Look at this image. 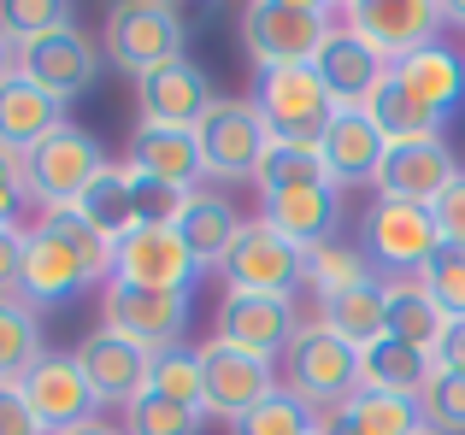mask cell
<instances>
[{"label":"cell","mask_w":465,"mask_h":435,"mask_svg":"<svg viewBox=\"0 0 465 435\" xmlns=\"http://www.w3.org/2000/svg\"><path fill=\"white\" fill-rule=\"evenodd\" d=\"M360 247L377 271L395 276H424V265L442 253V229H436L430 207H412V200H383L377 195L360 218Z\"/></svg>","instance_id":"obj_5"},{"label":"cell","mask_w":465,"mask_h":435,"mask_svg":"<svg viewBox=\"0 0 465 435\" xmlns=\"http://www.w3.org/2000/svg\"><path fill=\"white\" fill-rule=\"evenodd\" d=\"M194 195V188H189ZM183 188H165V183H153V177H142V171H130V207H136V229L142 224H177L183 218Z\"/></svg>","instance_id":"obj_42"},{"label":"cell","mask_w":465,"mask_h":435,"mask_svg":"<svg viewBox=\"0 0 465 435\" xmlns=\"http://www.w3.org/2000/svg\"><path fill=\"white\" fill-rule=\"evenodd\" d=\"M24 200H30V171H24L18 153L0 148V224L12 229V218L24 212Z\"/></svg>","instance_id":"obj_43"},{"label":"cell","mask_w":465,"mask_h":435,"mask_svg":"<svg viewBox=\"0 0 465 435\" xmlns=\"http://www.w3.org/2000/svg\"><path fill=\"white\" fill-rule=\"evenodd\" d=\"M436 229H442V241H454V247H465V177H454L448 183V195L436 200Z\"/></svg>","instance_id":"obj_45"},{"label":"cell","mask_w":465,"mask_h":435,"mask_svg":"<svg viewBox=\"0 0 465 435\" xmlns=\"http://www.w3.org/2000/svg\"><path fill=\"white\" fill-rule=\"evenodd\" d=\"M213 101H218V94H213V77H206L189 53L171 59L165 71H153V77L136 82V112H142V124L194 130L206 112H213Z\"/></svg>","instance_id":"obj_18"},{"label":"cell","mask_w":465,"mask_h":435,"mask_svg":"<svg viewBox=\"0 0 465 435\" xmlns=\"http://www.w3.org/2000/svg\"><path fill=\"white\" fill-rule=\"evenodd\" d=\"M18 71L35 89H47L54 101H77L94 82V71H101V53H94V42L71 24V30H54V35H42V42L18 47Z\"/></svg>","instance_id":"obj_20"},{"label":"cell","mask_w":465,"mask_h":435,"mask_svg":"<svg viewBox=\"0 0 465 435\" xmlns=\"http://www.w3.org/2000/svg\"><path fill=\"white\" fill-rule=\"evenodd\" d=\"M24 171H30V200L47 218V212H65V207H77V200L89 195L94 177L106 171V153H101V141H94L89 130L59 124L42 148L24 153Z\"/></svg>","instance_id":"obj_6"},{"label":"cell","mask_w":465,"mask_h":435,"mask_svg":"<svg viewBox=\"0 0 465 435\" xmlns=\"http://www.w3.org/2000/svg\"><path fill=\"white\" fill-rule=\"evenodd\" d=\"M365 112L389 136V148H401V141H442V130L465 112V59L448 42L395 59Z\"/></svg>","instance_id":"obj_1"},{"label":"cell","mask_w":465,"mask_h":435,"mask_svg":"<svg viewBox=\"0 0 465 435\" xmlns=\"http://www.w3.org/2000/svg\"><path fill=\"white\" fill-rule=\"evenodd\" d=\"M442 18H448V24H465V0H454V6H442Z\"/></svg>","instance_id":"obj_51"},{"label":"cell","mask_w":465,"mask_h":435,"mask_svg":"<svg viewBox=\"0 0 465 435\" xmlns=\"http://www.w3.org/2000/svg\"><path fill=\"white\" fill-rule=\"evenodd\" d=\"M65 435H124V430L106 424V418H89V424H77V430H65Z\"/></svg>","instance_id":"obj_50"},{"label":"cell","mask_w":465,"mask_h":435,"mask_svg":"<svg viewBox=\"0 0 465 435\" xmlns=\"http://www.w3.org/2000/svg\"><path fill=\"white\" fill-rule=\"evenodd\" d=\"M430 377H436V359L424 353V347H407V342H395V335L360 347V389L401 394V401H424Z\"/></svg>","instance_id":"obj_27"},{"label":"cell","mask_w":465,"mask_h":435,"mask_svg":"<svg viewBox=\"0 0 465 435\" xmlns=\"http://www.w3.org/2000/svg\"><path fill=\"white\" fill-rule=\"evenodd\" d=\"M318 435H360V430H353L348 418H341V406H336V412H318Z\"/></svg>","instance_id":"obj_49"},{"label":"cell","mask_w":465,"mask_h":435,"mask_svg":"<svg viewBox=\"0 0 465 435\" xmlns=\"http://www.w3.org/2000/svg\"><path fill=\"white\" fill-rule=\"evenodd\" d=\"M341 418H348L360 435H412L424 424L419 401H401V394H377V389H360L348 406H341Z\"/></svg>","instance_id":"obj_34"},{"label":"cell","mask_w":465,"mask_h":435,"mask_svg":"<svg viewBox=\"0 0 465 435\" xmlns=\"http://www.w3.org/2000/svg\"><path fill=\"white\" fill-rule=\"evenodd\" d=\"M130 171L153 177V183L165 188H201L206 165H201V141H194V130H171V124H142L130 130Z\"/></svg>","instance_id":"obj_23"},{"label":"cell","mask_w":465,"mask_h":435,"mask_svg":"<svg viewBox=\"0 0 465 435\" xmlns=\"http://www.w3.org/2000/svg\"><path fill=\"white\" fill-rule=\"evenodd\" d=\"M419 283L430 288V300L442 306V318H465V247L442 241V253H436V259L424 265Z\"/></svg>","instance_id":"obj_40"},{"label":"cell","mask_w":465,"mask_h":435,"mask_svg":"<svg viewBox=\"0 0 465 435\" xmlns=\"http://www.w3.org/2000/svg\"><path fill=\"white\" fill-rule=\"evenodd\" d=\"M230 435H318V412L301 394L277 389V394H265L253 412H242L236 424H230Z\"/></svg>","instance_id":"obj_35"},{"label":"cell","mask_w":465,"mask_h":435,"mask_svg":"<svg viewBox=\"0 0 465 435\" xmlns=\"http://www.w3.org/2000/svg\"><path fill=\"white\" fill-rule=\"evenodd\" d=\"M312 71H318V82L330 89V101H336V112H365L389 65H383V59H377L371 47H365L360 35H353V30H336V35H330L324 47H318Z\"/></svg>","instance_id":"obj_22"},{"label":"cell","mask_w":465,"mask_h":435,"mask_svg":"<svg viewBox=\"0 0 465 435\" xmlns=\"http://www.w3.org/2000/svg\"><path fill=\"white\" fill-rule=\"evenodd\" d=\"M77 212L89 218L106 241L130 236V229H136V207H130V165H106V171L94 177V188L77 200Z\"/></svg>","instance_id":"obj_33"},{"label":"cell","mask_w":465,"mask_h":435,"mask_svg":"<svg viewBox=\"0 0 465 435\" xmlns=\"http://www.w3.org/2000/svg\"><path fill=\"white\" fill-rule=\"evenodd\" d=\"M18 276H24V236L0 229V295H18Z\"/></svg>","instance_id":"obj_47"},{"label":"cell","mask_w":465,"mask_h":435,"mask_svg":"<svg viewBox=\"0 0 465 435\" xmlns=\"http://www.w3.org/2000/svg\"><path fill=\"white\" fill-rule=\"evenodd\" d=\"M424 424L442 430V435H465V377H454V371H436L430 389H424L419 401Z\"/></svg>","instance_id":"obj_41"},{"label":"cell","mask_w":465,"mask_h":435,"mask_svg":"<svg viewBox=\"0 0 465 435\" xmlns=\"http://www.w3.org/2000/svg\"><path fill=\"white\" fill-rule=\"evenodd\" d=\"M436 371H454V377H465V318H448L442 342H436Z\"/></svg>","instance_id":"obj_46"},{"label":"cell","mask_w":465,"mask_h":435,"mask_svg":"<svg viewBox=\"0 0 465 435\" xmlns=\"http://www.w3.org/2000/svg\"><path fill=\"white\" fill-rule=\"evenodd\" d=\"M201 424H206L201 406H177L159 394H142L136 406H124V435H201Z\"/></svg>","instance_id":"obj_37"},{"label":"cell","mask_w":465,"mask_h":435,"mask_svg":"<svg viewBox=\"0 0 465 435\" xmlns=\"http://www.w3.org/2000/svg\"><path fill=\"white\" fill-rule=\"evenodd\" d=\"M283 389L301 394L312 412H336L360 394V347H348L341 335H330L324 324H301V335L283 353Z\"/></svg>","instance_id":"obj_3"},{"label":"cell","mask_w":465,"mask_h":435,"mask_svg":"<svg viewBox=\"0 0 465 435\" xmlns=\"http://www.w3.org/2000/svg\"><path fill=\"white\" fill-rule=\"evenodd\" d=\"M383 300H389V335L407 342V347L436 353L448 318H442V306L430 300V288H424L419 276H383Z\"/></svg>","instance_id":"obj_28"},{"label":"cell","mask_w":465,"mask_h":435,"mask_svg":"<svg viewBox=\"0 0 465 435\" xmlns=\"http://www.w3.org/2000/svg\"><path fill=\"white\" fill-rule=\"evenodd\" d=\"M318 324L330 335H341L348 347H371L389 335V300H383V276L365 288H348V295L318 300Z\"/></svg>","instance_id":"obj_29"},{"label":"cell","mask_w":465,"mask_h":435,"mask_svg":"<svg viewBox=\"0 0 465 435\" xmlns=\"http://www.w3.org/2000/svg\"><path fill=\"white\" fill-rule=\"evenodd\" d=\"M183 42H189V24L165 0H124L106 12V59L130 71L136 82L165 71L171 59H183Z\"/></svg>","instance_id":"obj_4"},{"label":"cell","mask_w":465,"mask_h":435,"mask_svg":"<svg viewBox=\"0 0 465 435\" xmlns=\"http://www.w3.org/2000/svg\"><path fill=\"white\" fill-rule=\"evenodd\" d=\"M113 276L136 288H177V295H194V265L189 241L177 236V224H142L130 236L113 241Z\"/></svg>","instance_id":"obj_12"},{"label":"cell","mask_w":465,"mask_h":435,"mask_svg":"<svg viewBox=\"0 0 465 435\" xmlns=\"http://www.w3.org/2000/svg\"><path fill=\"white\" fill-rule=\"evenodd\" d=\"M71 359H77V371L89 377V389H94V401H101V406H136L142 394H148L153 353L130 347L124 335H113V330H89Z\"/></svg>","instance_id":"obj_17"},{"label":"cell","mask_w":465,"mask_h":435,"mask_svg":"<svg viewBox=\"0 0 465 435\" xmlns=\"http://www.w3.org/2000/svg\"><path fill=\"white\" fill-rule=\"evenodd\" d=\"M318 160H324L330 188H348V183H377L389 160V136L371 124V112H336L330 130L318 136Z\"/></svg>","instance_id":"obj_21"},{"label":"cell","mask_w":465,"mask_h":435,"mask_svg":"<svg viewBox=\"0 0 465 435\" xmlns=\"http://www.w3.org/2000/svg\"><path fill=\"white\" fill-rule=\"evenodd\" d=\"M71 24H77V12L59 6V0H6V6H0V30L18 47L42 42V35H54V30H71Z\"/></svg>","instance_id":"obj_38"},{"label":"cell","mask_w":465,"mask_h":435,"mask_svg":"<svg viewBox=\"0 0 465 435\" xmlns=\"http://www.w3.org/2000/svg\"><path fill=\"white\" fill-rule=\"evenodd\" d=\"M201 141V165L218 183H242V177L260 171L265 148H272V130H265L260 106L253 101H213V112L194 124Z\"/></svg>","instance_id":"obj_9"},{"label":"cell","mask_w":465,"mask_h":435,"mask_svg":"<svg viewBox=\"0 0 465 435\" xmlns=\"http://www.w3.org/2000/svg\"><path fill=\"white\" fill-rule=\"evenodd\" d=\"M442 24L448 18H442V6H436V0H353V6H348V30L360 35V42L383 59V65L436 47Z\"/></svg>","instance_id":"obj_10"},{"label":"cell","mask_w":465,"mask_h":435,"mask_svg":"<svg viewBox=\"0 0 465 435\" xmlns=\"http://www.w3.org/2000/svg\"><path fill=\"white\" fill-rule=\"evenodd\" d=\"M218 271L230 276L236 295H277V300H289L301 283H307V253H301L295 241H283L272 224L253 218V224L236 236V247H230V259L218 265Z\"/></svg>","instance_id":"obj_11"},{"label":"cell","mask_w":465,"mask_h":435,"mask_svg":"<svg viewBox=\"0 0 465 435\" xmlns=\"http://www.w3.org/2000/svg\"><path fill=\"white\" fill-rule=\"evenodd\" d=\"M336 218H341L336 188L312 183V188H289V195H265L260 224H272L283 241H295V247L307 253L318 241H336Z\"/></svg>","instance_id":"obj_26"},{"label":"cell","mask_w":465,"mask_h":435,"mask_svg":"<svg viewBox=\"0 0 465 435\" xmlns=\"http://www.w3.org/2000/svg\"><path fill=\"white\" fill-rule=\"evenodd\" d=\"M42 224L54 229V236H65L71 247H77V259L89 265L94 276H106V283H113V241H106V236H101V229H94V224H89V218H83L77 207H65V212H47Z\"/></svg>","instance_id":"obj_39"},{"label":"cell","mask_w":465,"mask_h":435,"mask_svg":"<svg viewBox=\"0 0 465 435\" xmlns=\"http://www.w3.org/2000/svg\"><path fill=\"white\" fill-rule=\"evenodd\" d=\"M101 330L124 335L130 347H142V353H165V347L183 342V330H189V295H177V288H136V283H106L101 288Z\"/></svg>","instance_id":"obj_8"},{"label":"cell","mask_w":465,"mask_h":435,"mask_svg":"<svg viewBox=\"0 0 465 435\" xmlns=\"http://www.w3.org/2000/svg\"><path fill=\"white\" fill-rule=\"evenodd\" d=\"M330 35H336V12L318 0H253L242 12V47L260 71L312 65Z\"/></svg>","instance_id":"obj_2"},{"label":"cell","mask_w":465,"mask_h":435,"mask_svg":"<svg viewBox=\"0 0 465 435\" xmlns=\"http://www.w3.org/2000/svg\"><path fill=\"white\" fill-rule=\"evenodd\" d=\"M148 394L159 401H177V406H201V347H165V353H153L148 365ZM206 412V406H201Z\"/></svg>","instance_id":"obj_36"},{"label":"cell","mask_w":465,"mask_h":435,"mask_svg":"<svg viewBox=\"0 0 465 435\" xmlns=\"http://www.w3.org/2000/svg\"><path fill=\"white\" fill-rule=\"evenodd\" d=\"M248 229V218L236 212V200L218 195V188H194L189 200H183V218H177V236L189 241L194 265H224L230 247H236V236Z\"/></svg>","instance_id":"obj_25"},{"label":"cell","mask_w":465,"mask_h":435,"mask_svg":"<svg viewBox=\"0 0 465 435\" xmlns=\"http://www.w3.org/2000/svg\"><path fill=\"white\" fill-rule=\"evenodd\" d=\"M412 435H442V430H430V424H419V430H412Z\"/></svg>","instance_id":"obj_52"},{"label":"cell","mask_w":465,"mask_h":435,"mask_svg":"<svg viewBox=\"0 0 465 435\" xmlns=\"http://www.w3.org/2000/svg\"><path fill=\"white\" fill-rule=\"evenodd\" d=\"M42 318L18 295H0V382H24V371L42 359Z\"/></svg>","instance_id":"obj_31"},{"label":"cell","mask_w":465,"mask_h":435,"mask_svg":"<svg viewBox=\"0 0 465 435\" xmlns=\"http://www.w3.org/2000/svg\"><path fill=\"white\" fill-rule=\"evenodd\" d=\"M295 335H301L295 300H277V295H236V288H230L224 306H218V342L242 347V353H253V359H283Z\"/></svg>","instance_id":"obj_16"},{"label":"cell","mask_w":465,"mask_h":435,"mask_svg":"<svg viewBox=\"0 0 465 435\" xmlns=\"http://www.w3.org/2000/svg\"><path fill=\"white\" fill-rule=\"evenodd\" d=\"M0 229H6V224H0Z\"/></svg>","instance_id":"obj_53"},{"label":"cell","mask_w":465,"mask_h":435,"mask_svg":"<svg viewBox=\"0 0 465 435\" xmlns=\"http://www.w3.org/2000/svg\"><path fill=\"white\" fill-rule=\"evenodd\" d=\"M253 183H260V200H265V195H289V188L330 183V177H324L318 148H307V141H272L265 160H260V171H253Z\"/></svg>","instance_id":"obj_32"},{"label":"cell","mask_w":465,"mask_h":435,"mask_svg":"<svg viewBox=\"0 0 465 435\" xmlns=\"http://www.w3.org/2000/svg\"><path fill=\"white\" fill-rule=\"evenodd\" d=\"M65 124V101H54L47 89H35L30 77H12V82H0V148L6 153H30V148H42L54 130Z\"/></svg>","instance_id":"obj_24"},{"label":"cell","mask_w":465,"mask_h":435,"mask_svg":"<svg viewBox=\"0 0 465 435\" xmlns=\"http://www.w3.org/2000/svg\"><path fill=\"white\" fill-rule=\"evenodd\" d=\"M454 177H465V171H460L448 141H401V148H389L383 171H377V195L412 200V207H436Z\"/></svg>","instance_id":"obj_19"},{"label":"cell","mask_w":465,"mask_h":435,"mask_svg":"<svg viewBox=\"0 0 465 435\" xmlns=\"http://www.w3.org/2000/svg\"><path fill=\"white\" fill-rule=\"evenodd\" d=\"M365 283H377V265L365 259V247H353V241H318V247H307V288L318 300L348 295V288H365Z\"/></svg>","instance_id":"obj_30"},{"label":"cell","mask_w":465,"mask_h":435,"mask_svg":"<svg viewBox=\"0 0 465 435\" xmlns=\"http://www.w3.org/2000/svg\"><path fill=\"white\" fill-rule=\"evenodd\" d=\"M253 106H260L272 141H307V148H318V136H324L330 118H336V101H330V89L318 82L312 65L260 71V82H253Z\"/></svg>","instance_id":"obj_7"},{"label":"cell","mask_w":465,"mask_h":435,"mask_svg":"<svg viewBox=\"0 0 465 435\" xmlns=\"http://www.w3.org/2000/svg\"><path fill=\"white\" fill-rule=\"evenodd\" d=\"M0 435H47L42 424H35L30 401L18 394V382H0Z\"/></svg>","instance_id":"obj_44"},{"label":"cell","mask_w":465,"mask_h":435,"mask_svg":"<svg viewBox=\"0 0 465 435\" xmlns=\"http://www.w3.org/2000/svg\"><path fill=\"white\" fill-rule=\"evenodd\" d=\"M94 283H101V276L77 259V247H71L65 236H54L47 224H35L30 236H24V276H18V300L24 306L59 312L77 295H89Z\"/></svg>","instance_id":"obj_13"},{"label":"cell","mask_w":465,"mask_h":435,"mask_svg":"<svg viewBox=\"0 0 465 435\" xmlns=\"http://www.w3.org/2000/svg\"><path fill=\"white\" fill-rule=\"evenodd\" d=\"M18 394L30 401L35 424H42L47 435H65V430L89 424L94 406H101V401H94V389H89V377L77 371V359H71V353H42L30 371H24Z\"/></svg>","instance_id":"obj_15"},{"label":"cell","mask_w":465,"mask_h":435,"mask_svg":"<svg viewBox=\"0 0 465 435\" xmlns=\"http://www.w3.org/2000/svg\"><path fill=\"white\" fill-rule=\"evenodd\" d=\"M265 394H277L272 359H253V353H242V347L218 342V335L201 347V406L206 412H218V418L236 424V418L253 412Z\"/></svg>","instance_id":"obj_14"},{"label":"cell","mask_w":465,"mask_h":435,"mask_svg":"<svg viewBox=\"0 0 465 435\" xmlns=\"http://www.w3.org/2000/svg\"><path fill=\"white\" fill-rule=\"evenodd\" d=\"M12 77H18V42L0 30V82H12Z\"/></svg>","instance_id":"obj_48"}]
</instances>
